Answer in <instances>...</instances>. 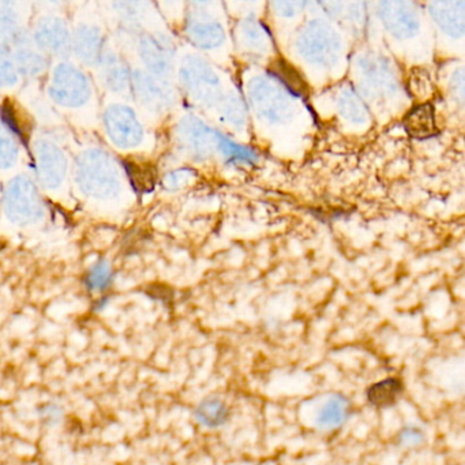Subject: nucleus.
Masks as SVG:
<instances>
[{
    "label": "nucleus",
    "instance_id": "nucleus-25",
    "mask_svg": "<svg viewBox=\"0 0 465 465\" xmlns=\"http://www.w3.org/2000/svg\"><path fill=\"white\" fill-rule=\"evenodd\" d=\"M339 111L351 124H364L369 121L366 103L353 89L347 88L340 94Z\"/></svg>",
    "mask_w": 465,
    "mask_h": 465
},
{
    "label": "nucleus",
    "instance_id": "nucleus-34",
    "mask_svg": "<svg viewBox=\"0 0 465 465\" xmlns=\"http://www.w3.org/2000/svg\"><path fill=\"white\" fill-rule=\"evenodd\" d=\"M223 119L233 127H242L246 121V108L241 97L231 94L223 102Z\"/></svg>",
    "mask_w": 465,
    "mask_h": 465
},
{
    "label": "nucleus",
    "instance_id": "nucleus-36",
    "mask_svg": "<svg viewBox=\"0 0 465 465\" xmlns=\"http://www.w3.org/2000/svg\"><path fill=\"white\" fill-rule=\"evenodd\" d=\"M40 418L45 421L48 426H55L64 418V410L54 402L43 405L39 410Z\"/></svg>",
    "mask_w": 465,
    "mask_h": 465
},
{
    "label": "nucleus",
    "instance_id": "nucleus-1",
    "mask_svg": "<svg viewBox=\"0 0 465 465\" xmlns=\"http://www.w3.org/2000/svg\"><path fill=\"white\" fill-rule=\"evenodd\" d=\"M74 181L81 194L99 203L118 200L124 193L121 167L110 153L100 148H89L78 154Z\"/></svg>",
    "mask_w": 465,
    "mask_h": 465
},
{
    "label": "nucleus",
    "instance_id": "nucleus-16",
    "mask_svg": "<svg viewBox=\"0 0 465 465\" xmlns=\"http://www.w3.org/2000/svg\"><path fill=\"white\" fill-rule=\"evenodd\" d=\"M96 69L100 84L105 91L116 96L130 94L133 69L121 54L108 48Z\"/></svg>",
    "mask_w": 465,
    "mask_h": 465
},
{
    "label": "nucleus",
    "instance_id": "nucleus-11",
    "mask_svg": "<svg viewBox=\"0 0 465 465\" xmlns=\"http://www.w3.org/2000/svg\"><path fill=\"white\" fill-rule=\"evenodd\" d=\"M32 45L48 58L72 55V29L64 18L42 15L31 29Z\"/></svg>",
    "mask_w": 465,
    "mask_h": 465
},
{
    "label": "nucleus",
    "instance_id": "nucleus-10",
    "mask_svg": "<svg viewBox=\"0 0 465 465\" xmlns=\"http://www.w3.org/2000/svg\"><path fill=\"white\" fill-rule=\"evenodd\" d=\"M135 50L149 74L167 78L173 73L176 48L168 35L163 32H143L135 40Z\"/></svg>",
    "mask_w": 465,
    "mask_h": 465
},
{
    "label": "nucleus",
    "instance_id": "nucleus-15",
    "mask_svg": "<svg viewBox=\"0 0 465 465\" xmlns=\"http://www.w3.org/2000/svg\"><path fill=\"white\" fill-rule=\"evenodd\" d=\"M0 45L9 53L32 45L31 29L26 26L20 4L0 2Z\"/></svg>",
    "mask_w": 465,
    "mask_h": 465
},
{
    "label": "nucleus",
    "instance_id": "nucleus-38",
    "mask_svg": "<svg viewBox=\"0 0 465 465\" xmlns=\"http://www.w3.org/2000/svg\"><path fill=\"white\" fill-rule=\"evenodd\" d=\"M273 6L276 7L277 15L282 17H293L303 9V4H274Z\"/></svg>",
    "mask_w": 465,
    "mask_h": 465
},
{
    "label": "nucleus",
    "instance_id": "nucleus-17",
    "mask_svg": "<svg viewBox=\"0 0 465 465\" xmlns=\"http://www.w3.org/2000/svg\"><path fill=\"white\" fill-rule=\"evenodd\" d=\"M359 67L370 94L381 97H389L396 94L399 83L391 64L382 56H364L359 62Z\"/></svg>",
    "mask_w": 465,
    "mask_h": 465
},
{
    "label": "nucleus",
    "instance_id": "nucleus-23",
    "mask_svg": "<svg viewBox=\"0 0 465 465\" xmlns=\"http://www.w3.org/2000/svg\"><path fill=\"white\" fill-rule=\"evenodd\" d=\"M269 74L272 75V80L277 81V84L282 85L291 96L304 97L309 92L306 81L303 80L301 73L284 59L274 61Z\"/></svg>",
    "mask_w": 465,
    "mask_h": 465
},
{
    "label": "nucleus",
    "instance_id": "nucleus-12",
    "mask_svg": "<svg viewBox=\"0 0 465 465\" xmlns=\"http://www.w3.org/2000/svg\"><path fill=\"white\" fill-rule=\"evenodd\" d=\"M179 151L197 162L208 160L217 151V132L195 116H184L175 129Z\"/></svg>",
    "mask_w": 465,
    "mask_h": 465
},
{
    "label": "nucleus",
    "instance_id": "nucleus-39",
    "mask_svg": "<svg viewBox=\"0 0 465 465\" xmlns=\"http://www.w3.org/2000/svg\"><path fill=\"white\" fill-rule=\"evenodd\" d=\"M451 86H453L454 91H457V94H459L460 102H462V86H464V81H462V72L459 70V72L454 73L453 80H451Z\"/></svg>",
    "mask_w": 465,
    "mask_h": 465
},
{
    "label": "nucleus",
    "instance_id": "nucleus-37",
    "mask_svg": "<svg viewBox=\"0 0 465 465\" xmlns=\"http://www.w3.org/2000/svg\"><path fill=\"white\" fill-rule=\"evenodd\" d=\"M423 432L416 427H405L399 434L400 443L407 448L420 445L423 442Z\"/></svg>",
    "mask_w": 465,
    "mask_h": 465
},
{
    "label": "nucleus",
    "instance_id": "nucleus-27",
    "mask_svg": "<svg viewBox=\"0 0 465 465\" xmlns=\"http://www.w3.org/2000/svg\"><path fill=\"white\" fill-rule=\"evenodd\" d=\"M217 151L224 159H227V162L233 164H254L258 160V154L254 149L236 143L235 141L219 132H217Z\"/></svg>",
    "mask_w": 465,
    "mask_h": 465
},
{
    "label": "nucleus",
    "instance_id": "nucleus-21",
    "mask_svg": "<svg viewBox=\"0 0 465 465\" xmlns=\"http://www.w3.org/2000/svg\"><path fill=\"white\" fill-rule=\"evenodd\" d=\"M10 54H12L18 75L26 80H37L50 69V58L40 53L34 45L18 48Z\"/></svg>",
    "mask_w": 465,
    "mask_h": 465
},
{
    "label": "nucleus",
    "instance_id": "nucleus-35",
    "mask_svg": "<svg viewBox=\"0 0 465 465\" xmlns=\"http://www.w3.org/2000/svg\"><path fill=\"white\" fill-rule=\"evenodd\" d=\"M194 171L190 170V168H179V170L171 171V173H165L164 178H163V186L168 192H178V190L186 187L194 178Z\"/></svg>",
    "mask_w": 465,
    "mask_h": 465
},
{
    "label": "nucleus",
    "instance_id": "nucleus-32",
    "mask_svg": "<svg viewBox=\"0 0 465 465\" xmlns=\"http://www.w3.org/2000/svg\"><path fill=\"white\" fill-rule=\"evenodd\" d=\"M114 271L107 260H99L85 277V285L92 292H103L113 284Z\"/></svg>",
    "mask_w": 465,
    "mask_h": 465
},
{
    "label": "nucleus",
    "instance_id": "nucleus-30",
    "mask_svg": "<svg viewBox=\"0 0 465 465\" xmlns=\"http://www.w3.org/2000/svg\"><path fill=\"white\" fill-rule=\"evenodd\" d=\"M241 37L242 43L244 47L250 50L265 51L269 45V32L266 31L265 26L261 21L255 18H246L241 25Z\"/></svg>",
    "mask_w": 465,
    "mask_h": 465
},
{
    "label": "nucleus",
    "instance_id": "nucleus-31",
    "mask_svg": "<svg viewBox=\"0 0 465 465\" xmlns=\"http://www.w3.org/2000/svg\"><path fill=\"white\" fill-rule=\"evenodd\" d=\"M21 156L17 138L0 124V171H9L17 165Z\"/></svg>",
    "mask_w": 465,
    "mask_h": 465
},
{
    "label": "nucleus",
    "instance_id": "nucleus-18",
    "mask_svg": "<svg viewBox=\"0 0 465 465\" xmlns=\"http://www.w3.org/2000/svg\"><path fill=\"white\" fill-rule=\"evenodd\" d=\"M186 36L195 47L214 50L225 42V31L222 24L205 15H192L186 21Z\"/></svg>",
    "mask_w": 465,
    "mask_h": 465
},
{
    "label": "nucleus",
    "instance_id": "nucleus-4",
    "mask_svg": "<svg viewBox=\"0 0 465 465\" xmlns=\"http://www.w3.org/2000/svg\"><path fill=\"white\" fill-rule=\"evenodd\" d=\"M296 51L312 66L331 69L341 55V40L328 24L312 21L299 34Z\"/></svg>",
    "mask_w": 465,
    "mask_h": 465
},
{
    "label": "nucleus",
    "instance_id": "nucleus-24",
    "mask_svg": "<svg viewBox=\"0 0 465 465\" xmlns=\"http://www.w3.org/2000/svg\"><path fill=\"white\" fill-rule=\"evenodd\" d=\"M348 412H350V402L344 396L336 394V396H331L321 408L315 423H317L318 429L323 430V431H331L344 424Z\"/></svg>",
    "mask_w": 465,
    "mask_h": 465
},
{
    "label": "nucleus",
    "instance_id": "nucleus-28",
    "mask_svg": "<svg viewBox=\"0 0 465 465\" xmlns=\"http://www.w3.org/2000/svg\"><path fill=\"white\" fill-rule=\"evenodd\" d=\"M402 391L401 381L396 378H389V380L381 381L375 385L370 386L367 391V400L370 404L377 408H386L396 402L397 397Z\"/></svg>",
    "mask_w": 465,
    "mask_h": 465
},
{
    "label": "nucleus",
    "instance_id": "nucleus-14",
    "mask_svg": "<svg viewBox=\"0 0 465 465\" xmlns=\"http://www.w3.org/2000/svg\"><path fill=\"white\" fill-rule=\"evenodd\" d=\"M380 15L389 34L399 40L412 39L420 31V15L412 4L383 2Z\"/></svg>",
    "mask_w": 465,
    "mask_h": 465
},
{
    "label": "nucleus",
    "instance_id": "nucleus-5",
    "mask_svg": "<svg viewBox=\"0 0 465 465\" xmlns=\"http://www.w3.org/2000/svg\"><path fill=\"white\" fill-rule=\"evenodd\" d=\"M108 140L121 151H134L145 143V126L137 111L124 103H111L103 113Z\"/></svg>",
    "mask_w": 465,
    "mask_h": 465
},
{
    "label": "nucleus",
    "instance_id": "nucleus-8",
    "mask_svg": "<svg viewBox=\"0 0 465 465\" xmlns=\"http://www.w3.org/2000/svg\"><path fill=\"white\" fill-rule=\"evenodd\" d=\"M182 86L194 102L211 107L220 102L222 84L211 64L198 56H186L179 69Z\"/></svg>",
    "mask_w": 465,
    "mask_h": 465
},
{
    "label": "nucleus",
    "instance_id": "nucleus-19",
    "mask_svg": "<svg viewBox=\"0 0 465 465\" xmlns=\"http://www.w3.org/2000/svg\"><path fill=\"white\" fill-rule=\"evenodd\" d=\"M148 4L143 2H115L113 4L114 13L118 21V34L124 40H135L145 32L143 21L148 15Z\"/></svg>",
    "mask_w": 465,
    "mask_h": 465
},
{
    "label": "nucleus",
    "instance_id": "nucleus-26",
    "mask_svg": "<svg viewBox=\"0 0 465 465\" xmlns=\"http://www.w3.org/2000/svg\"><path fill=\"white\" fill-rule=\"evenodd\" d=\"M194 416L198 423L203 424V426L216 429V427L227 423L228 418H230V411L222 400L206 399L195 408Z\"/></svg>",
    "mask_w": 465,
    "mask_h": 465
},
{
    "label": "nucleus",
    "instance_id": "nucleus-7",
    "mask_svg": "<svg viewBox=\"0 0 465 465\" xmlns=\"http://www.w3.org/2000/svg\"><path fill=\"white\" fill-rule=\"evenodd\" d=\"M130 94L145 113L163 116L173 111L176 94L167 78L149 74L145 70H133Z\"/></svg>",
    "mask_w": 465,
    "mask_h": 465
},
{
    "label": "nucleus",
    "instance_id": "nucleus-29",
    "mask_svg": "<svg viewBox=\"0 0 465 465\" xmlns=\"http://www.w3.org/2000/svg\"><path fill=\"white\" fill-rule=\"evenodd\" d=\"M124 170L132 182L133 187L140 193H149L156 184V170L146 163L124 162Z\"/></svg>",
    "mask_w": 465,
    "mask_h": 465
},
{
    "label": "nucleus",
    "instance_id": "nucleus-13",
    "mask_svg": "<svg viewBox=\"0 0 465 465\" xmlns=\"http://www.w3.org/2000/svg\"><path fill=\"white\" fill-rule=\"evenodd\" d=\"M108 48L107 36L96 23L83 21L73 29L72 55L83 66L96 69Z\"/></svg>",
    "mask_w": 465,
    "mask_h": 465
},
{
    "label": "nucleus",
    "instance_id": "nucleus-3",
    "mask_svg": "<svg viewBox=\"0 0 465 465\" xmlns=\"http://www.w3.org/2000/svg\"><path fill=\"white\" fill-rule=\"evenodd\" d=\"M48 96L64 110H83L94 99V85L83 67L62 61L51 72Z\"/></svg>",
    "mask_w": 465,
    "mask_h": 465
},
{
    "label": "nucleus",
    "instance_id": "nucleus-2",
    "mask_svg": "<svg viewBox=\"0 0 465 465\" xmlns=\"http://www.w3.org/2000/svg\"><path fill=\"white\" fill-rule=\"evenodd\" d=\"M4 213L17 227L39 224L45 216V203L36 182L28 175H17L6 184L4 198Z\"/></svg>",
    "mask_w": 465,
    "mask_h": 465
},
{
    "label": "nucleus",
    "instance_id": "nucleus-9",
    "mask_svg": "<svg viewBox=\"0 0 465 465\" xmlns=\"http://www.w3.org/2000/svg\"><path fill=\"white\" fill-rule=\"evenodd\" d=\"M70 163L61 143L50 138H39L35 143V175L37 184L47 192H58L69 175Z\"/></svg>",
    "mask_w": 465,
    "mask_h": 465
},
{
    "label": "nucleus",
    "instance_id": "nucleus-6",
    "mask_svg": "<svg viewBox=\"0 0 465 465\" xmlns=\"http://www.w3.org/2000/svg\"><path fill=\"white\" fill-rule=\"evenodd\" d=\"M250 103L257 116L271 124H284L292 118V97L272 78H254L250 84Z\"/></svg>",
    "mask_w": 465,
    "mask_h": 465
},
{
    "label": "nucleus",
    "instance_id": "nucleus-20",
    "mask_svg": "<svg viewBox=\"0 0 465 465\" xmlns=\"http://www.w3.org/2000/svg\"><path fill=\"white\" fill-rule=\"evenodd\" d=\"M429 7L432 20L445 35L451 37L464 35V2H435Z\"/></svg>",
    "mask_w": 465,
    "mask_h": 465
},
{
    "label": "nucleus",
    "instance_id": "nucleus-22",
    "mask_svg": "<svg viewBox=\"0 0 465 465\" xmlns=\"http://www.w3.org/2000/svg\"><path fill=\"white\" fill-rule=\"evenodd\" d=\"M404 127L411 137L426 140L437 134L434 107L429 103L416 105L404 118Z\"/></svg>",
    "mask_w": 465,
    "mask_h": 465
},
{
    "label": "nucleus",
    "instance_id": "nucleus-33",
    "mask_svg": "<svg viewBox=\"0 0 465 465\" xmlns=\"http://www.w3.org/2000/svg\"><path fill=\"white\" fill-rule=\"evenodd\" d=\"M20 78L12 54L0 45V89L15 88L20 84Z\"/></svg>",
    "mask_w": 465,
    "mask_h": 465
}]
</instances>
